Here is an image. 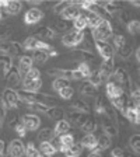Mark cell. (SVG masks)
Listing matches in <instances>:
<instances>
[{
  "mask_svg": "<svg viewBox=\"0 0 140 157\" xmlns=\"http://www.w3.org/2000/svg\"><path fill=\"white\" fill-rule=\"evenodd\" d=\"M72 25H73V29H77V31H84L87 28V21H85V17L83 16V13L76 20H73Z\"/></svg>",
  "mask_w": 140,
  "mask_h": 157,
  "instance_id": "40",
  "label": "cell"
},
{
  "mask_svg": "<svg viewBox=\"0 0 140 157\" xmlns=\"http://www.w3.org/2000/svg\"><path fill=\"white\" fill-rule=\"evenodd\" d=\"M7 156L10 157H24L25 156V144L21 139H13L7 146Z\"/></svg>",
  "mask_w": 140,
  "mask_h": 157,
  "instance_id": "9",
  "label": "cell"
},
{
  "mask_svg": "<svg viewBox=\"0 0 140 157\" xmlns=\"http://www.w3.org/2000/svg\"><path fill=\"white\" fill-rule=\"evenodd\" d=\"M14 131L17 132V135H18L20 137H24V136H25V135H27V132H28V131H27V129H25V126H24V125H23V122H21V119H20V121L17 122V125H16V126H14Z\"/></svg>",
  "mask_w": 140,
  "mask_h": 157,
  "instance_id": "52",
  "label": "cell"
},
{
  "mask_svg": "<svg viewBox=\"0 0 140 157\" xmlns=\"http://www.w3.org/2000/svg\"><path fill=\"white\" fill-rule=\"evenodd\" d=\"M70 107L74 108V109H77V111H80V112H83V114H88V115H90V112H91V108H90L88 102L85 101V100H81V98L74 100V101L72 102V105H70Z\"/></svg>",
  "mask_w": 140,
  "mask_h": 157,
  "instance_id": "30",
  "label": "cell"
},
{
  "mask_svg": "<svg viewBox=\"0 0 140 157\" xmlns=\"http://www.w3.org/2000/svg\"><path fill=\"white\" fill-rule=\"evenodd\" d=\"M27 3H28L31 7H38L39 4H42V2H41V0H28Z\"/></svg>",
  "mask_w": 140,
  "mask_h": 157,
  "instance_id": "57",
  "label": "cell"
},
{
  "mask_svg": "<svg viewBox=\"0 0 140 157\" xmlns=\"http://www.w3.org/2000/svg\"><path fill=\"white\" fill-rule=\"evenodd\" d=\"M109 102H111V105L115 108V109H116L118 112H121V114H122V112L126 109L127 104H129V94L123 93L121 97H116V98L109 100Z\"/></svg>",
  "mask_w": 140,
  "mask_h": 157,
  "instance_id": "19",
  "label": "cell"
},
{
  "mask_svg": "<svg viewBox=\"0 0 140 157\" xmlns=\"http://www.w3.org/2000/svg\"><path fill=\"white\" fill-rule=\"evenodd\" d=\"M6 117H7V109L4 108V105L2 104V101H0V124H3Z\"/></svg>",
  "mask_w": 140,
  "mask_h": 157,
  "instance_id": "56",
  "label": "cell"
},
{
  "mask_svg": "<svg viewBox=\"0 0 140 157\" xmlns=\"http://www.w3.org/2000/svg\"><path fill=\"white\" fill-rule=\"evenodd\" d=\"M80 14H81V9L78 7L77 2H70V4L65 9V11L60 14V17H62L63 20H66V21H70V23H72L73 20H76Z\"/></svg>",
  "mask_w": 140,
  "mask_h": 157,
  "instance_id": "14",
  "label": "cell"
},
{
  "mask_svg": "<svg viewBox=\"0 0 140 157\" xmlns=\"http://www.w3.org/2000/svg\"><path fill=\"white\" fill-rule=\"evenodd\" d=\"M125 153L126 150L123 147H114L111 150V157H125Z\"/></svg>",
  "mask_w": 140,
  "mask_h": 157,
  "instance_id": "53",
  "label": "cell"
},
{
  "mask_svg": "<svg viewBox=\"0 0 140 157\" xmlns=\"http://www.w3.org/2000/svg\"><path fill=\"white\" fill-rule=\"evenodd\" d=\"M0 9H3V6H2V0H0Z\"/></svg>",
  "mask_w": 140,
  "mask_h": 157,
  "instance_id": "62",
  "label": "cell"
},
{
  "mask_svg": "<svg viewBox=\"0 0 140 157\" xmlns=\"http://www.w3.org/2000/svg\"><path fill=\"white\" fill-rule=\"evenodd\" d=\"M70 27H72L70 21L63 20L60 16L56 18V29H58V31H60V33H67V31H70Z\"/></svg>",
  "mask_w": 140,
  "mask_h": 157,
  "instance_id": "42",
  "label": "cell"
},
{
  "mask_svg": "<svg viewBox=\"0 0 140 157\" xmlns=\"http://www.w3.org/2000/svg\"><path fill=\"white\" fill-rule=\"evenodd\" d=\"M76 69L81 73L84 78L90 77V75H91V72H93V69H91V66H90V63H88V62H78L77 63V67H76Z\"/></svg>",
  "mask_w": 140,
  "mask_h": 157,
  "instance_id": "41",
  "label": "cell"
},
{
  "mask_svg": "<svg viewBox=\"0 0 140 157\" xmlns=\"http://www.w3.org/2000/svg\"><path fill=\"white\" fill-rule=\"evenodd\" d=\"M111 78L116 83L118 86H121L122 90H123L126 94H131L132 90V78L129 76V73L126 72L125 67H115L114 73H112Z\"/></svg>",
  "mask_w": 140,
  "mask_h": 157,
  "instance_id": "2",
  "label": "cell"
},
{
  "mask_svg": "<svg viewBox=\"0 0 140 157\" xmlns=\"http://www.w3.org/2000/svg\"><path fill=\"white\" fill-rule=\"evenodd\" d=\"M20 119H21V122H23V125L25 126L27 131L32 132V131H38L39 128H41V118L36 114L28 112V114H24Z\"/></svg>",
  "mask_w": 140,
  "mask_h": 157,
  "instance_id": "13",
  "label": "cell"
},
{
  "mask_svg": "<svg viewBox=\"0 0 140 157\" xmlns=\"http://www.w3.org/2000/svg\"><path fill=\"white\" fill-rule=\"evenodd\" d=\"M70 4V2H59V3H56L55 6H53V13L58 14V16H60V14L65 11V9Z\"/></svg>",
  "mask_w": 140,
  "mask_h": 157,
  "instance_id": "51",
  "label": "cell"
},
{
  "mask_svg": "<svg viewBox=\"0 0 140 157\" xmlns=\"http://www.w3.org/2000/svg\"><path fill=\"white\" fill-rule=\"evenodd\" d=\"M114 35V27L109 20H102L101 24L97 28L91 29V36L94 41H102V42H108Z\"/></svg>",
  "mask_w": 140,
  "mask_h": 157,
  "instance_id": "1",
  "label": "cell"
},
{
  "mask_svg": "<svg viewBox=\"0 0 140 157\" xmlns=\"http://www.w3.org/2000/svg\"><path fill=\"white\" fill-rule=\"evenodd\" d=\"M32 60L34 63H36V65H45L46 62H48V53L45 52V51H41V49H36V51H34L32 52Z\"/></svg>",
  "mask_w": 140,
  "mask_h": 157,
  "instance_id": "32",
  "label": "cell"
},
{
  "mask_svg": "<svg viewBox=\"0 0 140 157\" xmlns=\"http://www.w3.org/2000/svg\"><path fill=\"white\" fill-rule=\"evenodd\" d=\"M83 39H84V31L70 29L62 36V44L66 48H76L83 42Z\"/></svg>",
  "mask_w": 140,
  "mask_h": 157,
  "instance_id": "4",
  "label": "cell"
},
{
  "mask_svg": "<svg viewBox=\"0 0 140 157\" xmlns=\"http://www.w3.org/2000/svg\"><path fill=\"white\" fill-rule=\"evenodd\" d=\"M123 93L125 91L122 90L121 86H118L116 83L112 80V78L107 80V83H105V97H107L108 100H112V98L121 97Z\"/></svg>",
  "mask_w": 140,
  "mask_h": 157,
  "instance_id": "15",
  "label": "cell"
},
{
  "mask_svg": "<svg viewBox=\"0 0 140 157\" xmlns=\"http://www.w3.org/2000/svg\"><path fill=\"white\" fill-rule=\"evenodd\" d=\"M3 10V13H6L7 16H16V14H18L21 10H23V3L21 2H17V0H11V2H9V6H7V9H2Z\"/></svg>",
  "mask_w": 140,
  "mask_h": 157,
  "instance_id": "28",
  "label": "cell"
},
{
  "mask_svg": "<svg viewBox=\"0 0 140 157\" xmlns=\"http://www.w3.org/2000/svg\"><path fill=\"white\" fill-rule=\"evenodd\" d=\"M21 80H23V76H21V73H20V70H18V66L13 63L11 69H10L9 73H7L6 77H4L6 86L9 88H16L17 86L20 84V82H21Z\"/></svg>",
  "mask_w": 140,
  "mask_h": 157,
  "instance_id": "8",
  "label": "cell"
},
{
  "mask_svg": "<svg viewBox=\"0 0 140 157\" xmlns=\"http://www.w3.org/2000/svg\"><path fill=\"white\" fill-rule=\"evenodd\" d=\"M125 157H137V156H133V154H132V153H129V151H126V153H125Z\"/></svg>",
  "mask_w": 140,
  "mask_h": 157,
  "instance_id": "60",
  "label": "cell"
},
{
  "mask_svg": "<svg viewBox=\"0 0 140 157\" xmlns=\"http://www.w3.org/2000/svg\"><path fill=\"white\" fill-rule=\"evenodd\" d=\"M80 129L84 132V135L85 133H94V132L97 131V119H95V117L88 115L87 119H85V122L80 126Z\"/></svg>",
  "mask_w": 140,
  "mask_h": 157,
  "instance_id": "26",
  "label": "cell"
},
{
  "mask_svg": "<svg viewBox=\"0 0 140 157\" xmlns=\"http://www.w3.org/2000/svg\"><path fill=\"white\" fill-rule=\"evenodd\" d=\"M129 147L136 154L140 153V135L139 133H133L131 136V139H129Z\"/></svg>",
  "mask_w": 140,
  "mask_h": 157,
  "instance_id": "43",
  "label": "cell"
},
{
  "mask_svg": "<svg viewBox=\"0 0 140 157\" xmlns=\"http://www.w3.org/2000/svg\"><path fill=\"white\" fill-rule=\"evenodd\" d=\"M101 4L105 9V11L109 14V17L118 14L122 10V4L118 3V2H105V3H101Z\"/></svg>",
  "mask_w": 140,
  "mask_h": 157,
  "instance_id": "29",
  "label": "cell"
},
{
  "mask_svg": "<svg viewBox=\"0 0 140 157\" xmlns=\"http://www.w3.org/2000/svg\"><path fill=\"white\" fill-rule=\"evenodd\" d=\"M115 16L118 17V20H119L121 23L126 24V25H127V24H129V21H131V20H132V18H131V14L127 13L126 10H123V9H122V10H121V11H119V13H118V14H115Z\"/></svg>",
  "mask_w": 140,
  "mask_h": 157,
  "instance_id": "50",
  "label": "cell"
},
{
  "mask_svg": "<svg viewBox=\"0 0 140 157\" xmlns=\"http://www.w3.org/2000/svg\"><path fill=\"white\" fill-rule=\"evenodd\" d=\"M10 45H11V48H10V56L13 58V56H18L20 53L23 52V45L20 42H17V41H10Z\"/></svg>",
  "mask_w": 140,
  "mask_h": 157,
  "instance_id": "47",
  "label": "cell"
},
{
  "mask_svg": "<svg viewBox=\"0 0 140 157\" xmlns=\"http://www.w3.org/2000/svg\"><path fill=\"white\" fill-rule=\"evenodd\" d=\"M97 146L101 149V150H107L112 146V139L109 136H107L105 133H102L101 136L97 139Z\"/></svg>",
  "mask_w": 140,
  "mask_h": 157,
  "instance_id": "37",
  "label": "cell"
},
{
  "mask_svg": "<svg viewBox=\"0 0 140 157\" xmlns=\"http://www.w3.org/2000/svg\"><path fill=\"white\" fill-rule=\"evenodd\" d=\"M131 4H132V6H134V7H139L140 6V3L137 2V0H133V2H131Z\"/></svg>",
  "mask_w": 140,
  "mask_h": 157,
  "instance_id": "59",
  "label": "cell"
},
{
  "mask_svg": "<svg viewBox=\"0 0 140 157\" xmlns=\"http://www.w3.org/2000/svg\"><path fill=\"white\" fill-rule=\"evenodd\" d=\"M112 36H114V39H112V46H114L115 51L126 45V38H125V35L122 33H116Z\"/></svg>",
  "mask_w": 140,
  "mask_h": 157,
  "instance_id": "39",
  "label": "cell"
},
{
  "mask_svg": "<svg viewBox=\"0 0 140 157\" xmlns=\"http://www.w3.org/2000/svg\"><path fill=\"white\" fill-rule=\"evenodd\" d=\"M83 153V146L76 142L73 146H70L67 150L65 151V157H80Z\"/></svg>",
  "mask_w": 140,
  "mask_h": 157,
  "instance_id": "35",
  "label": "cell"
},
{
  "mask_svg": "<svg viewBox=\"0 0 140 157\" xmlns=\"http://www.w3.org/2000/svg\"><path fill=\"white\" fill-rule=\"evenodd\" d=\"M134 58H136L137 62L140 60V48H137V49H136V52H134Z\"/></svg>",
  "mask_w": 140,
  "mask_h": 157,
  "instance_id": "58",
  "label": "cell"
},
{
  "mask_svg": "<svg viewBox=\"0 0 140 157\" xmlns=\"http://www.w3.org/2000/svg\"><path fill=\"white\" fill-rule=\"evenodd\" d=\"M44 16L45 14H44V11L39 7H31L24 14V23L27 25H35V24H38L44 18Z\"/></svg>",
  "mask_w": 140,
  "mask_h": 157,
  "instance_id": "12",
  "label": "cell"
},
{
  "mask_svg": "<svg viewBox=\"0 0 140 157\" xmlns=\"http://www.w3.org/2000/svg\"><path fill=\"white\" fill-rule=\"evenodd\" d=\"M11 33H13V28L10 27V24L9 23H2V21H0V39L6 41V38Z\"/></svg>",
  "mask_w": 140,
  "mask_h": 157,
  "instance_id": "44",
  "label": "cell"
},
{
  "mask_svg": "<svg viewBox=\"0 0 140 157\" xmlns=\"http://www.w3.org/2000/svg\"><path fill=\"white\" fill-rule=\"evenodd\" d=\"M39 151L45 157H52L53 154L58 153V150H56L55 146H53L51 142H41V144H39Z\"/></svg>",
  "mask_w": 140,
  "mask_h": 157,
  "instance_id": "31",
  "label": "cell"
},
{
  "mask_svg": "<svg viewBox=\"0 0 140 157\" xmlns=\"http://www.w3.org/2000/svg\"><path fill=\"white\" fill-rule=\"evenodd\" d=\"M0 157H7V143L0 137Z\"/></svg>",
  "mask_w": 140,
  "mask_h": 157,
  "instance_id": "54",
  "label": "cell"
},
{
  "mask_svg": "<svg viewBox=\"0 0 140 157\" xmlns=\"http://www.w3.org/2000/svg\"><path fill=\"white\" fill-rule=\"evenodd\" d=\"M32 67H34V60L29 55H23L20 58L18 70H20V73H21V76H25Z\"/></svg>",
  "mask_w": 140,
  "mask_h": 157,
  "instance_id": "20",
  "label": "cell"
},
{
  "mask_svg": "<svg viewBox=\"0 0 140 157\" xmlns=\"http://www.w3.org/2000/svg\"><path fill=\"white\" fill-rule=\"evenodd\" d=\"M67 86H70V82L65 80V78H53V82H52V88L58 93L60 91L62 88L67 87Z\"/></svg>",
  "mask_w": 140,
  "mask_h": 157,
  "instance_id": "45",
  "label": "cell"
},
{
  "mask_svg": "<svg viewBox=\"0 0 140 157\" xmlns=\"http://www.w3.org/2000/svg\"><path fill=\"white\" fill-rule=\"evenodd\" d=\"M115 53H118V56H119L121 59L126 60V59H131V58H132V55H133V49H132L131 46L126 44L125 46H122V48L116 49V51H115Z\"/></svg>",
  "mask_w": 140,
  "mask_h": 157,
  "instance_id": "38",
  "label": "cell"
},
{
  "mask_svg": "<svg viewBox=\"0 0 140 157\" xmlns=\"http://www.w3.org/2000/svg\"><path fill=\"white\" fill-rule=\"evenodd\" d=\"M70 129H72V124L63 118L60 121H56L55 128H53V135L55 136H60V135H65L67 132H70Z\"/></svg>",
  "mask_w": 140,
  "mask_h": 157,
  "instance_id": "21",
  "label": "cell"
},
{
  "mask_svg": "<svg viewBox=\"0 0 140 157\" xmlns=\"http://www.w3.org/2000/svg\"><path fill=\"white\" fill-rule=\"evenodd\" d=\"M53 137H55V135H53L52 128H42V129H39L38 132L39 142H51Z\"/></svg>",
  "mask_w": 140,
  "mask_h": 157,
  "instance_id": "34",
  "label": "cell"
},
{
  "mask_svg": "<svg viewBox=\"0 0 140 157\" xmlns=\"http://www.w3.org/2000/svg\"><path fill=\"white\" fill-rule=\"evenodd\" d=\"M74 88L72 87V86H67V87L62 88L60 91H59V95H60V98H63V100H72L73 95H74Z\"/></svg>",
  "mask_w": 140,
  "mask_h": 157,
  "instance_id": "48",
  "label": "cell"
},
{
  "mask_svg": "<svg viewBox=\"0 0 140 157\" xmlns=\"http://www.w3.org/2000/svg\"><path fill=\"white\" fill-rule=\"evenodd\" d=\"M2 126H3V124H0V129H2Z\"/></svg>",
  "mask_w": 140,
  "mask_h": 157,
  "instance_id": "63",
  "label": "cell"
},
{
  "mask_svg": "<svg viewBox=\"0 0 140 157\" xmlns=\"http://www.w3.org/2000/svg\"><path fill=\"white\" fill-rule=\"evenodd\" d=\"M87 80H88V83H91L94 87H100V86L105 82V78L102 77V75L100 73V70H98V69L93 70L91 75H90V77H88Z\"/></svg>",
  "mask_w": 140,
  "mask_h": 157,
  "instance_id": "33",
  "label": "cell"
},
{
  "mask_svg": "<svg viewBox=\"0 0 140 157\" xmlns=\"http://www.w3.org/2000/svg\"><path fill=\"white\" fill-rule=\"evenodd\" d=\"M21 45H23L24 51H31V52H34V51H36V49L45 51L46 53H49L51 51H53V46H51L49 44L44 42V41H41V39L35 38V36H28Z\"/></svg>",
  "mask_w": 140,
  "mask_h": 157,
  "instance_id": "5",
  "label": "cell"
},
{
  "mask_svg": "<svg viewBox=\"0 0 140 157\" xmlns=\"http://www.w3.org/2000/svg\"><path fill=\"white\" fill-rule=\"evenodd\" d=\"M80 144L83 146V149H87V150H93L97 147V137L94 133H85L80 140Z\"/></svg>",
  "mask_w": 140,
  "mask_h": 157,
  "instance_id": "24",
  "label": "cell"
},
{
  "mask_svg": "<svg viewBox=\"0 0 140 157\" xmlns=\"http://www.w3.org/2000/svg\"><path fill=\"white\" fill-rule=\"evenodd\" d=\"M46 115L53 121H60V119L65 118V109L58 107V105H53V107H49V109L46 111Z\"/></svg>",
  "mask_w": 140,
  "mask_h": 157,
  "instance_id": "27",
  "label": "cell"
},
{
  "mask_svg": "<svg viewBox=\"0 0 140 157\" xmlns=\"http://www.w3.org/2000/svg\"><path fill=\"white\" fill-rule=\"evenodd\" d=\"M139 107H136V105H133V102L131 101V98H129V104H127L126 109H125L123 112H122V115H123V118L126 119L129 124L132 125H139L140 122V114H139Z\"/></svg>",
  "mask_w": 140,
  "mask_h": 157,
  "instance_id": "10",
  "label": "cell"
},
{
  "mask_svg": "<svg viewBox=\"0 0 140 157\" xmlns=\"http://www.w3.org/2000/svg\"><path fill=\"white\" fill-rule=\"evenodd\" d=\"M94 46L97 49L98 55L102 59H114L115 56V49L112 46V44L109 42H102V41H94Z\"/></svg>",
  "mask_w": 140,
  "mask_h": 157,
  "instance_id": "11",
  "label": "cell"
},
{
  "mask_svg": "<svg viewBox=\"0 0 140 157\" xmlns=\"http://www.w3.org/2000/svg\"><path fill=\"white\" fill-rule=\"evenodd\" d=\"M67 60L70 62H94L95 55L90 51H83V49H74L70 53H67Z\"/></svg>",
  "mask_w": 140,
  "mask_h": 157,
  "instance_id": "7",
  "label": "cell"
},
{
  "mask_svg": "<svg viewBox=\"0 0 140 157\" xmlns=\"http://www.w3.org/2000/svg\"><path fill=\"white\" fill-rule=\"evenodd\" d=\"M25 157H45V156H42V153L39 151V149L32 142H28L25 144Z\"/></svg>",
  "mask_w": 140,
  "mask_h": 157,
  "instance_id": "36",
  "label": "cell"
},
{
  "mask_svg": "<svg viewBox=\"0 0 140 157\" xmlns=\"http://www.w3.org/2000/svg\"><path fill=\"white\" fill-rule=\"evenodd\" d=\"M81 13H83V16L85 17V21H87V27H90L91 29L97 28V27L101 24L102 18H101V17H98L97 14L91 13V11H81Z\"/></svg>",
  "mask_w": 140,
  "mask_h": 157,
  "instance_id": "25",
  "label": "cell"
},
{
  "mask_svg": "<svg viewBox=\"0 0 140 157\" xmlns=\"http://www.w3.org/2000/svg\"><path fill=\"white\" fill-rule=\"evenodd\" d=\"M32 36L38 39H53L56 38V31L49 25H41V27H36L35 29L32 31Z\"/></svg>",
  "mask_w": 140,
  "mask_h": 157,
  "instance_id": "16",
  "label": "cell"
},
{
  "mask_svg": "<svg viewBox=\"0 0 140 157\" xmlns=\"http://www.w3.org/2000/svg\"><path fill=\"white\" fill-rule=\"evenodd\" d=\"M98 70H100V73L102 75V77L105 80L111 78L112 73L115 70V60L114 59H105V60H102L101 65L98 66Z\"/></svg>",
  "mask_w": 140,
  "mask_h": 157,
  "instance_id": "17",
  "label": "cell"
},
{
  "mask_svg": "<svg viewBox=\"0 0 140 157\" xmlns=\"http://www.w3.org/2000/svg\"><path fill=\"white\" fill-rule=\"evenodd\" d=\"M2 104L6 109H17L20 107V95L14 88L6 87L2 91Z\"/></svg>",
  "mask_w": 140,
  "mask_h": 157,
  "instance_id": "3",
  "label": "cell"
},
{
  "mask_svg": "<svg viewBox=\"0 0 140 157\" xmlns=\"http://www.w3.org/2000/svg\"><path fill=\"white\" fill-rule=\"evenodd\" d=\"M3 16H4V14H3V10L0 9V21H2V20H3Z\"/></svg>",
  "mask_w": 140,
  "mask_h": 157,
  "instance_id": "61",
  "label": "cell"
},
{
  "mask_svg": "<svg viewBox=\"0 0 140 157\" xmlns=\"http://www.w3.org/2000/svg\"><path fill=\"white\" fill-rule=\"evenodd\" d=\"M42 87V80H27L23 78V91H29V93H36Z\"/></svg>",
  "mask_w": 140,
  "mask_h": 157,
  "instance_id": "22",
  "label": "cell"
},
{
  "mask_svg": "<svg viewBox=\"0 0 140 157\" xmlns=\"http://www.w3.org/2000/svg\"><path fill=\"white\" fill-rule=\"evenodd\" d=\"M24 78H27V80H39V78H41V72H39V69L32 67L25 76H24Z\"/></svg>",
  "mask_w": 140,
  "mask_h": 157,
  "instance_id": "49",
  "label": "cell"
},
{
  "mask_svg": "<svg viewBox=\"0 0 140 157\" xmlns=\"http://www.w3.org/2000/svg\"><path fill=\"white\" fill-rule=\"evenodd\" d=\"M127 31L132 34V35H139L140 33V23H139V20H131L129 21V24H127Z\"/></svg>",
  "mask_w": 140,
  "mask_h": 157,
  "instance_id": "46",
  "label": "cell"
},
{
  "mask_svg": "<svg viewBox=\"0 0 140 157\" xmlns=\"http://www.w3.org/2000/svg\"><path fill=\"white\" fill-rule=\"evenodd\" d=\"M74 136H76V135L70 133V132H67V133H65V135H60V136H58L59 143H60V147H59V151H60V153H65L69 147L73 146V144L76 143V137Z\"/></svg>",
  "mask_w": 140,
  "mask_h": 157,
  "instance_id": "18",
  "label": "cell"
},
{
  "mask_svg": "<svg viewBox=\"0 0 140 157\" xmlns=\"http://www.w3.org/2000/svg\"><path fill=\"white\" fill-rule=\"evenodd\" d=\"M98 117H100V119H101L102 133H105L107 136L111 137V139L112 137L119 136V128H118V125L115 124L112 119H109V118L105 117V115H98Z\"/></svg>",
  "mask_w": 140,
  "mask_h": 157,
  "instance_id": "6",
  "label": "cell"
},
{
  "mask_svg": "<svg viewBox=\"0 0 140 157\" xmlns=\"http://www.w3.org/2000/svg\"><path fill=\"white\" fill-rule=\"evenodd\" d=\"M87 157H102V150L100 149V147H95V149H93V150H90V154H88Z\"/></svg>",
  "mask_w": 140,
  "mask_h": 157,
  "instance_id": "55",
  "label": "cell"
},
{
  "mask_svg": "<svg viewBox=\"0 0 140 157\" xmlns=\"http://www.w3.org/2000/svg\"><path fill=\"white\" fill-rule=\"evenodd\" d=\"M78 91H80V94H81L83 97H87V98L95 97V95L98 94L97 87H94L91 83H88V82H83L81 84H80V87H78Z\"/></svg>",
  "mask_w": 140,
  "mask_h": 157,
  "instance_id": "23",
  "label": "cell"
}]
</instances>
